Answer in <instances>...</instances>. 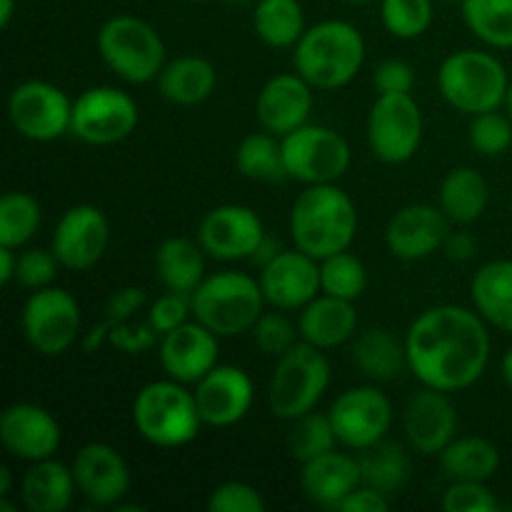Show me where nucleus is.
I'll return each instance as SVG.
<instances>
[{"label":"nucleus","mask_w":512,"mask_h":512,"mask_svg":"<svg viewBox=\"0 0 512 512\" xmlns=\"http://www.w3.org/2000/svg\"><path fill=\"white\" fill-rule=\"evenodd\" d=\"M253 340L265 355L270 358H280V355L288 353L290 348L300 343V328L298 323L285 315V310L275 308L273 313H263L258 318V323L253 325Z\"/></svg>","instance_id":"nucleus-42"},{"label":"nucleus","mask_w":512,"mask_h":512,"mask_svg":"<svg viewBox=\"0 0 512 512\" xmlns=\"http://www.w3.org/2000/svg\"><path fill=\"white\" fill-rule=\"evenodd\" d=\"M260 288L268 305L278 310H303L323 293L320 288V260L303 250H280L268 265L260 268Z\"/></svg>","instance_id":"nucleus-19"},{"label":"nucleus","mask_w":512,"mask_h":512,"mask_svg":"<svg viewBox=\"0 0 512 512\" xmlns=\"http://www.w3.org/2000/svg\"><path fill=\"white\" fill-rule=\"evenodd\" d=\"M448 3H463V0H448Z\"/></svg>","instance_id":"nucleus-64"},{"label":"nucleus","mask_w":512,"mask_h":512,"mask_svg":"<svg viewBox=\"0 0 512 512\" xmlns=\"http://www.w3.org/2000/svg\"><path fill=\"white\" fill-rule=\"evenodd\" d=\"M160 365L168 378L195 385L220 363V338L198 320L160 335Z\"/></svg>","instance_id":"nucleus-23"},{"label":"nucleus","mask_w":512,"mask_h":512,"mask_svg":"<svg viewBox=\"0 0 512 512\" xmlns=\"http://www.w3.org/2000/svg\"><path fill=\"white\" fill-rule=\"evenodd\" d=\"M233 5H248V3H258V0H228Z\"/></svg>","instance_id":"nucleus-61"},{"label":"nucleus","mask_w":512,"mask_h":512,"mask_svg":"<svg viewBox=\"0 0 512 512\" xmlns=\"http://www.w3.org/2000/svg\"><path fill=\"white\" fill-rule=\"evenodd\" d=\"M235 168L240 175L258 183H280L288 180L283 160V145L280 138L273 133H253L240 140L235 150Z\"/></svg>","instance_id":"nucleus-35"},{"label":"nucleus","mask_w":512,"mask_h":512,"mask_svg":"<svg viewBox=\"0 0 512 512\" xmlns=\"http://www.w3.org/2000/svg\"><path fill=\"white\" fill-rule=\"evenodd\" d=\"M450 235V218L440 205L413 203L400 208L385 228V245L405 263L425 260L443 250Z\"/></svg>","instance_id":"nucleus-20"},{"label":"nucleus","mask_w":512,"mask_h":512,"mask_svg":"<svg viewBox=\"0 0 512 512\" xmlns=\"http://www.w3.org/2000/svg\"><path fill=\"white\" fill-rule=\"evenodd\" d=\"M340 445L338 435H335L333 423H330L328 413H308L303 418L295 420V428L290 433V453L300 465L308 460L320 458V455L330 453Z\"/></svg>","instance_id":"nucleus-40"},{"label":"nucleus","mask_w":512,"mask_h":512,"mask_svg":"<svg viewBox=\"0 0 512 512\" xmlns=\"http://www.w3.org/2000/svg\"><path fill=\"white\" fill-rule=\"evenodd\" d=\"M0 443L23 463L55 458L63 443V428L50 410L35 403H13L0 415Z\"/></svg>","instance_id":"nucleus-17"},{"label":"nucleus","mask_w":512,"mask_h":512,"mask_svg":"<svg viewBox=\"0 0 512 512\" xmlns=\"http://www.w3.org/2000/svg\"><path fill=\"white\" fill-rule=\"evenodd\" d=\"M358 460L363 483L385 495H395L410 480V458L398 443L380 440L373 448L363 450Z\"/></svg>","instance_id":"nucleus-36"},{"label":"nucleus","mask_w":512,"mask_h":512,"mask_svg":"<svg viewBox=\"0 0 512 512\" xmlns=\"http://www.w3.org/2000/svg\"><path fill=\"white\" fill-rule=\"evenodd\" d=\"M298 328L300 340L320 350H333L358 335V313L350 300L320 293L300 310Z\"/></svg>","instance_id":"nucleus-26"},{"label":"nucleus","mask_w":512,"mask_h":512,"mask_svg":"<svg viewBox=\"0 0 512 512\" xmlns=\"http://www.w3.org/2000/svg\"><path fill=\"white\" fill-rule=\"evenodd\" d=\"M500 373H503L505 385L512 388V348L503 355V363H500Z\"/></svg>","instance_id":"nucleus-58"},{"label":"nucleus","mask_w":512,"mask_h":512,"mask_svg":"<svg viewBox=\"0 0 512 512\" xmlns=\"http://www.w3.org/2000/svg\"><path fill=\"white\" fill-rule=\"evenodd\" d=\"M390 510V495L380 493L378 488L370 485H360L355 488L348 498L340 505V512H388Z\"/></svg>","instance_id":"nucleus-51"},{"label":"nucleus","mask_w":512,"mask_h":512,"mask_svg":"<svg viewBox=\"0 0 512 512\" xmlns=\"http://www.w3.org/2000/svg\"><path fill=\"white\" fill-rule=\"evenodd\" d=\"M140 110L133 95L113 85H95L73 100L70 133L88 145H115L135 133Z\"/></svg>","instance_id":"nucleus-12"},{"label":"nucleus","mask_w":512,"mask_h":512,"mask_svg":"<svg viewBox=\"0 0 512 512\" xmlns=\"http://www.w3.org/2000/svg\"><path fill=\"white\" fill-rule=\"evenodd\" d=\"M330 385V363L325 350L300 340L295 348L280 355L268 388L270 413L278 420L295 423L313 413Z\"/></svg>","instance_id":"nucleus-7"},{"label":"nucleus","mask_w":512,"mask_h":512,"mask_svg":"<svg viewBox=\"0 0 512 512\" xmlns=\"http://www.w3.org/2000/svg\"><path fill=\"white\" fill-rule=\"evenodd\" d=\"M265 295L260 280L240 270L208 275L190 295L193 318L213 330L218 338H235L253 330L265 313Z\"/></svg>","instance_id":"nucleus-5"},{"label":"nucleus","mask_w":512,"mask_h":512,"mask_svg":"<svg viewBox=\"0 0 512 512\" xmlns=\"http://www.w3.org/2000/svg\"><path fill=\"white\" fill-rule=\"evenodd\" d=\"M373 85L378 95L390 93H413L415 88V70L413 65L400 58H388L375 68Z\"/></svg>","instance_id":"nucleus-49"},{"label":"nucleus","mask_w":512,"mask_h":512,"mask_svg":"<svg viewBox=\"0 0 512 512\" xmlns=\"http://www.w3.org/2000/svg\"><path fill=\"white\" fill-rule=\"evenodd\" d=\"M73 475L78 493L95 508H115L130 493L128 460L108 443H88L75 453Z\"/></svg>","instance_id":"nucleus-18"},{"label":"nucleus","mask_w":512,"mask_h":512,"mask_svg":"<svg viewBox=\"0 0 512 512\" xmlns=\"http://www.w3.org/2000/svg\"><path fill=\"white\" fill-rule=\"evenodd\" d=\"M443 250L453 263H468V260H473L475 253H478V243H475V238L468 233V230H458V233L450 230Z\"/></svg>","instance_id":"nucleus-52"},{"label":"nucleus","mask_w":512,"mask_h":512,"mask_svg":"<svg viewBox=\"0 0 512 512\" xmlns=\"http://www.w3.org/2000/svg\"><path fill=\"white\" fill-rule=\"evenodd\" d=\"M280 250H283V248H280V245L275 243L273 238H268V235H265L263 243H260V248L255 250V255H253V258H250V260H253L255 265H260V268H263V265H268L270 260H273L275 255L280 253Z\"/></svg>","instance_id":"nucleus-55"},{"label":"nucleus","mask_w":512,"mask_h":512,"mask_svg":"<svg viewBox=\"0 0 512 512\" xmlns=\"http://www.w3.org/2000/svg\"><path fill=\"white\" fill-rule=\"evenodd\" d=\"M18 255L15 248H5L0 245V283L10 285L15 280V273H18Z\"/></svg>","instance_id":"nucleus-53"},{"label":"nucleus","mask_w":512,"mask_h":512,"mask_svg":"<svg viewBox=\"0 0 512 512\" xmlns=\"http://www.w3.org/2000/svg\"><path fill=\"white\" fill-rule=\"evenodd\" d=\"M15 15V0H0V28H8Z\"/></svg>","instance_id":"nucleus-57"},{"label":"nucleus","mask_w":512,"mask_h":512,"mask_svg":"<svg viewBox=\"0 0 512 512\" xmlns=\"http://www.w3.org/2000/svg\"><path fill=\"white\" fill-rule=\"evenodd\" d=\"M265 238V225L260 215L248 205H218L200 220L198 240L208 258L235 263L250 260Z\"/></svg>","instance_id":"nucleus-16"},{"label":"nucleus","mask_w":512,"mask_h":512,"mask_svg":"<svg viewBox=\"0 0 512 512\" xmlns=\"http://www.w3.org/2000/svg\"><path fill=\"white\" fill-rule=\"evenodd\" d=\"M470 298L485 323L512 335V260H490L470 283Z\"/></svg>","instance_id":"nucleus-31"},{"label":"nucleus","mask_w":512,"mask_h":512,"mask_svg":"<svg viewBox=\"0 0 512 512\" xmlns=\"http://www.w3.org/2000/svg\"><path fill=\"white\" fill-rule=\"evenodd\" d=\"M423 143V110L413 93L378 95L368 115V145L380 163L403 165Z\"/></svg>","instance_id":"nucleus-11"},{"label":"nucleus","mask_w":512,"mask_h":512,"mask_svg":"<svg viewBox=\"0 0 512 512\" xmlns=\"http://www.w3.org/2000/svg\"><path fill=\"white\" fill-rule=\"evenodd\" d=\"M98 53L120 80L133 85L158 80L165 68V43L138 15H115L98 30Z\"/></svg>","instance_id":"nucleus-8"},{"label":"nucleus","mask_w":512,"mask_h":512,"mask_svg":"<svg viewBox=\"0 0 512 512\" xmlns=\"http://www.w3.org/2000/svg\"><path fill=\"white\" fill-rule=\"evenodd\" d=\"M200 418L208 428H230L245 420L255 400V385L238 365L218 363L200 383H195Z\"/></svg>","instance_id":"nucleus-22"},{"label":"nucleus","mask_w":512,"mask_h":512,"mask_svg":"<svg viewBox=\"0 0 512 512\" xmlns=\"http://www.w3.org/2000/svg\"><path fill=\"white\" fill-rule=\"evenodd\" d=\"M328 415L340 445L363 453L388 438L395 410L388 395L380 393V388L358 385V388H348L345 393H340L330 405Z\"/></svg>","instance_id":"nucleus-14"},{"label":"nucleus","mask_w":512,"mask_h":512,"mask_svg":"<svg viewBox=\"0 0 512 512\" xmlns=\"http://www.w3.org/2000/svg\"><path fill=\"white\" fill-rule=\"evenodd\" d=\"M433 13V0H380V20L400 40H415L428 33Z\"/></svg>","instance_id":"nucleus-41"},{"label":"nucleus","mask_w":512,"mask_h":512,"mask_svg":"<svg viewBox=\"0 0 512 512\" xmlns=\"http://www.w3.org/2000/svg\"><path fill=\"white\" fill-rule=\"evenodd\" d=\"M133 425L143 440L155 448L175 450L198 440L200 418L195 390L173 378L153 380L138 390L133 400Z\"/></svg>","instance_id":"nucleus-4"},{"label":"nucleus","mask_w":512,"mask_h":512,"mask_svg":"<svg viewBox=\"0 0 512 512\" xmlns=\"http://www.w3.org/2000/svg\"><path fill=\"white\" fill-rule=\"evenodd\" d=\"M190 318H193L190 295L173 293V290H168L165 295L155 298L153 303H150V310H148V323L153 325L160 335L180 328V325L188 323Z\"/></svg>","instance_id":"nucleus-47"},{"label":"nucleus","mask_w":512,"mask_h":512,"mask_svg":"<svg viewBox=\"0 0 512 512\" xmlns=\"http://www.w3.org/2000/svg\"><path fill=\"white\" fill-rule=\"evenodd\" d=\"M15 510H18V505L10 503L8 498H0V512H15Z\"/></svg>","instance_id":"nucleus-59"},{"label":"nucleus","mask_w":512,"mask_h":512,"mask_svg":"<svg viewBox=\"0 0 512 512\" xmlns=\"http://www.w3.org/2000/svg\"><path fill=\"white\" fill-rule=\"evenodd\" d=\"M10 490H13V473L8 465H0V498H8Z\"/></svg>","instance_id":"nucleus-56"},{"label":"nucleus","mask_w":512,"mask_h":512,"mask_svg":"<svg viewBox=\"0 0 512 512\" xmlns=\"http://www.w3.org/2000/svg\"><path fill=\"white\" fill-rule=\"evenodd\" d=\"M205 255L208 253L203 250L200 240L183 238V235L165 238L155 250V275L165 290L193 295L195 288L208 278Z\"/></svg>","instance_id":"nucleus-30"},{"label":"nucleus","mask_w":512,"mask_h":512,"mask_svg":"<svg viewBox=\"0 0 512 512\" xmlns=\"http://www.w3.org/2000/svg\"><path fill=\"white\" fill-rule=\"evenodd\" d=\"M43 223L38 198L20 190H10L0 198V245L20 250L35 238Z\"/></svg>","instance_id":"nucleus-38"},{"label":"nucleus","mask_w":512,"mask_h":512,"mask_svg":"<svg viewBox=\"0 0 512 512\" xmlns=\"http://www.w3.org/2000/svg\"><path fill=\"white\" fill-rule=\"evenodd\" d=\"M365 63V38L348 20H323L293 48L295 73L313 88L340 90L353 83Z\"/></svg>","instance_id":"nucleus-3"},{"label":"nucleus","mask_w":512,"mask_h":512,"mask_svg":"<svg viewBox=\"0 0 512 512\" xmlns=\"http://www.w3.org/2000/svg\"><path fill=\"white\" fill-rule=\"evenodd\" d=\"M300 485L305 498L325 510H340L343 500L363 485L360 460L348 453H330L308 460L300 468Z\"/></svg>","instance_id":"nucleus-25"},{"label":"nucleus","mask_w":512,"mask_h":512,"mask_svg":"<svg viewBox=\"0 0 512 512\" xmlns=\"http://www.w3.org/2000/svg\"><path fill=\"white\" fill-rule=\"evenodd\" d=\"M288 180L303 185L338 183L350 168V143L328 125L305 123L280 138Z\"/></svg>","instance_id":"nucleus-9"},{"label":"nucleus","mask_w":512,"mask_h":512,"mask_svg":"<svg viewBox=\"0 0 512 512\" xmlns=\"http://www.w3.org/2000/svg\"><path fill=\"white\" fill-rule=\"evenodd\" d=\"M160 343V333L150 323H110V345L120 353L138 355L155 348Z\"/></svg>","instance_id":"nucleus-48"},{"label":"nucleus","mask_w":512,"mask_h":512,"mask_svg":"<svg viewBox=\"0 0 512 512\" xmlns=\"http://www.w3.org/2000/svg\"><path fill=\"white\" fill-rule=\"evenodd\" d=\"M155 83L168 103L193 108V105L205 103L215 93L218 70L200 55H180V58L165 63Z\"/></svg>","instance_id":"nucleus-28"},{"label":"nucleus","mask_w":512,"mask_h":512,"mask_svg":"<svg viewBox=\"0 0 512 512\" xmlns=\"http://www.w3.org/2000/svg\"><path fill=\"white\" fill-rule=\"evenodd\" d=\"M110 343V320L105 318V323L95 325L90 333L83 335V350L85 353H95V350H100V345Z\"/></svg>","instance_id":"nucleus-54"},{"label":"nucleus","mask_w":512,"mask_h":512,"mask_svg":"<svg viewBox=\"0 0 512 512\" xmlns=\"http://www.w3.org/2000/svg\"><path fill=\"white\" fill-rule=\"evenodd\" d=\"M443 508L448 512H495L500 510V500L478 480H453L443 495Z\"/></svg>","instance_id":"nucleus-44"},{"label":"nucleus","mask_w":512,"mask_h":512,"mask_svg":"<svg viewBox=\"0 0 512 512\" xmlns=\"http://www.w3.org/2000/svg\"><path fill=\"white\" fill-rule=\"evenodd\" d=\"M110 243V223L98 205L80 203L63 213L53 230L50 250L65 270L83 273L103 260Z\"/></svg>","instance_id":"nucleus-15"},{"label":"nucleus","mask_w":512,"mask_h":512,"mask_svg":"<svg viewBox=\"0 0 512 512\" xmlns=\"http://www.w3.org/2000/svg\"><path fill=\"white\" fill-rule=\"evenodd\" d=\"M470 145L485 158L503 155L512 145V118L500 115L498 110L473 115L470 123Z\"/></svg>","instance_id":"nucleus-43"},{"label":"nucleus","mask_w":512,"mask_h":512,"mask_svg":"<svg viewBox=\"0 0 512 512\" xmlns=\"http://www.w3.org/2000/svg\"><path fill=\"white\" fill-rule=\"evenodd\" d=\"M353 363L373 383H393L408 368L405 338L388 328H368L355 335Z\"/></svg>","instance_id":"nucleus-29"},{"label":"nucleus","mask_w":512,"mask_h":512,"mask_svg":"<svg viewBox=\"0 0 512 512\" xmlns=\"http://www.w3.org/2000/svg\"><path fill=\"white\" fill-rule=\"evenodd\" d=\"M185 3H208V0H185Z\"/></svg>","instance_id":"nucleus-63"},{"label":"nucleus","mask_w":512,"mask_h":512,"mask_svg":"<svg viewBox=\"0 0 512 512\" xmlns=\"http://www.w3.org/2000/svg\"><path fill=\"white\" fill-rule=\"evenodd\" d=\"M490 200L488 180L470 165L453 168L443 178L438 190V205L450 223L470 225L480 220Z\"/></svg>","instance_id":"nucleus-32"},{"label":"nucleus","mask_w":512,"mask_h":512,"mask_svg":"<svg viewBox=\"0 0 512 512\" xmlns=\"http://www.w3.org/2000/svg\"><path fill=\"white\" fill-rule=\"evenodd\" d=\"M505 110H508V115L512 118V83L508 88V98H505Z\"/></svg>","instance_id":"nucleus-60"},{"label":"nucleus","mask_w":512,"mask_h":512,"mask_svg":"<svg viewBox=\"0 0 512 512\" xmlns=\"http://www.w3.org/2000/svg\"><path fill=\"white\" fill-rule=\"evenodd\" d=\"M443 473L453 480H478L488 483L500 468V450L493 440L478 435L455 438L443 453L438 455Z\"/></svg>","instance_id":"nucleus-33"},{"label":"nucleus","mask_w":512,"mask_h":512,"mask_svg":"<svg viewBox=\"0 0 512 512\" xmlns=\"http://www.w3.org/2000/svg\"><path fill=\"white\" fill-rule=\"evenodd\" d=\"M8 118L15 133L33 143H53L70 133L73 100L48 80H25L8 98Z\"/></svg>","instance_id":"nucleus-13"},{"label":"nucleus","mask_w":512,"mask_h":512,"mask_svg":"<svg viewBox=\"0 0 512 512\" xmlns=\"http://www.w3.org/2000/svg\"><path fill=\"white\" fill-rule=\"evenodd\" d=\"M20 325L35 353L43 358H58L78 343L83 315L73 293L48 285V288L33 290L25 300Z\"/></svg>","instance_id":"nucleus-10"},{"label":"nucleus","mask_w":512,"mask_h":512,"mask_svg":"<svg viewBox=\"0 0 512 512\" xmlns=\"http://www.w3.org/2000/svg\"><path fill=\"white\" fill-rule=\"evenodd\" d=\"M510 78L505 65L493 53L458 50L438 68V90L445 103L465 115L500 110L508 98Z\"/></svg>","instance_id":"nucleus-6"},{"label":"nucleus","mask_w":512,"mask_h":512,"mask_svg":"<svg viewBox=\"0 0 512 512\" xmlns=\"http://www.w3.org/2000/svg\"><path fill=\"white\" fill-rule=\"evenodd\" d=\"M63 268L60 260L55 258L53 250L45 248H30L18 255V273H15V283H20L28 290H40L53 285L55 275Z\"/></svg>","instance_id":"nucleus-46"},{"label":"nucleus","mask_w":512,"mask_h":512,"mask_svg":"<svg viewBox=\"0 0 512 512\" xmlns=\"http://www.w3.org/2000/svg\"><path fill=\"white\" fill-rule=\"evenodd\" d=\"M403 430L410 448L423 458L443 453L458 438V410L450 393L423 385V390L405 405Z\"/></svg>","instance_id":"nucleus-21"},{"label":"nucleus","mask_w":512,"mask_h":512,"mask_svg":"<svg viewBox=\"0 0 512 512\" xmlns=\"http://www.w3.org/2000/svg\"><path fill=\"white\" fill-rule=\"evenodd\" d=\"M345 3H353V5H360V3H370V0H345Z\"/></svg>","instance_id":"nucleus-62"},{"label":"nucleus","mask_w":512,"mask_h":512,"mask_svg":"<svg viewBox=\"0 0 512 512\" xmlns=\"http://www.w3.org/2000/svg\"><path fill=\"white\" fill-rule=\"evenodd\" d=\"M145 300H148L145 298V290L135 288V285L115 290L108 298V303H105V318H108L110 323H125V320H130L140 308H143Z\"/></svg>","instance_id":"nucleus-50"},{"label":"nucleus","mask_w":512,"mask_h":512,"mask_svg":"<svg viewBox=\"0 0 512 512\" xmlns=\"http://www.w3.org/2000/svg\"><path fill=\"white\" fill-rule=\"evenodd\" d=\"M253 28L258 38L275 50L295 48L308 30L300 0H258L253 10Z\"/></svg>","instance_id":"nucleus-34"},{"label":"nucleus","mask_w":512,"mask_h":512,"mask_svg":"<svg viewBox=\"0 0 512 512\" xmlns=\"http://www.w3.org/2000/svg\"><path fill=\"white\" fill-rule=\"evenodd\" d=\"M365 285H368V270H365L363 260L350 250L320 260V288H323V293L355 303L365 293Z\"/></svg>","instance_id":"nucleus-39"},{"label":"nucleus","mask_w":512,"mask_h":512,"mask_svg":"<svg viewBox=\"0 0 512 512\" xmlns=\"http://www.w3.org/2000/svg\"><path fill=\"white\" fill-rule=\"evenodd\" d=\"M78 483L73 468L48 458L30 463L20 480V500L28 512H65L73 505Z\"/></svg>","instance_id":"nucleus-27"},{"label":"nucleus","mask_w":512,"mask_h":512,"mask_svg":"<svg viewBox=\"0 0 512 512\" xmlns=\"http://www.w3.org/2000/svg\"><path fill=\"white\" fill-rule=\"evenodd\" d=\"M265 508L268 505H265L263 493L243 480L220 483L208 498L210 512H263Z\"/></svg>","instance_id":"nucleus-45"},{"label":"nucleus","mask_w":512,"mask_h":512,"mask_svg":"<svg viewBox=\"0 0 512 512\" xmlns=\"http://www.w3.org/2000/svg\"><path fill=\"white\" fill-rule=\"evenodd\" d=\"M310 113H313V85L300 73L275 75L260 88L255 100L260 128L278 138L310 123Z\"/></svg>","instance_id":"nucleus-24"},{"label":"nucleus","mask_w":512,"mask_h":512,"mask_svg":"<svg viewBox=\"0 0 512 512\" xmlns=\"http://www.w3.org/2000/svg\"><path fill=\"white\" fill-rule=\"evenodd\" d=\"M358 225V208L338 183L305 185L290 208V238L315 260L350 250Z\"/></svg>","instance_id":"nucleus-2"},{"label":"nucleus","mask_w":512,"mask_h":512,"mask_svg":"<svg viewBox=\"0 0 512 512\" xmlns=\"http://www.w3.org/2000/svg\"><path fill=\"white\" fill-rule=\"evenodd\" d=\"M460 8L480 43L495 50L512 48V0H463Z\"/></svg>","instance_id":"nucleus-37"},{"label":"nucleus","mask_w":512,"mask_h":512,"mask_svg":"<svg viewBox=\"0 0 512 512\" xmlns=\"http://www.w3.org/2000/svg\"><path fill=\"white\" fill-rule=\"evenodd\" d=\"M488 323L478 310L435 305L405 333L408 368L425 388L458 393L473 388L490 363Z\"/></svg>","instance_id":"nucleus-1"}]
</instances>
